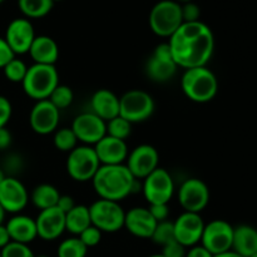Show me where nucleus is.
Masks as SVG:
<instances>
[{"instance_id": "4be33fe9", "label": "nucleus", "mask_w": 257, "mask_h": 257, "mask_svg": "<svg viewBox=\"0 0 257 257\" xmlns=\"http://www.w3.org/2000/svg\"><path fill=\"white\" fill-rule=\"evenodd\" d=\"M7 230L13 242L29 245L38 237L35 218L17 213L7 222Z\"/></svg>"}, {"instance_id": "473e14b6", "label": "nucleus", "mask_w": 257, "mask_h": 257, "mask_svg": "<svg viewBox=\"0 0 257 257\" xmlns=\"http://www.w3.org/2000/svg\"><path fill=\"white\" fill-rule=\"evenodd\" d=\"M3 72H4L5 78H7L9 82L13 83H23L25 75H27L28 67L22 59H14L10 60L4 68H3Z\"/></svg>"}, {"instance_id": "423d86ee", "label": "nucleus", "mask_w": 257, "mask_h": 257, "mask_svg": "<svg viewBox=\"0 0 257 257\" xmlns=\"http://www.w3.org/2000/svg\"><path fill=\"white\" fill-rule=\"evenodd\" d=\"M92 225L100 232L113 233L124 227L125 211L119 202L109 200H97L89 206Z\"/></svg>"}, {"instance_id": "72a5a7b5", "label": "nucleus", "mask_w": 257, "mask_h": 257, "mask_svg": "<svg viewBox=\"0 0 257 257\" xmlns=\"http://www.w3.org/2000/svg\"><path fill=\"white\" fill-rule=\"evenodd\" d=\"M152 241L157 245H161L163 247L168 242L175 240V231H173V222L166 220L162 222H158L156 226L155 231L152 235Z\"/></svg>"}, {"instance_id": "f704fd0d", "label": "nucleus", "mask_w": 257, "mask_h": 257, "mask_svg": "<svg viewBox=\"0 0 257 257\" xmlns=\"http://www.w3.org/2000/svg\"><path fill=\"white\" fill-rule=\"evenodd\" d=\"M0 255L2 257H35L29 246L13 241L0 250Z\"/></svg>"}, {"instance_id": "9b49d317", "label": "nucleus", "mask_w": 257, "mask_h": 257, "mask_svg": "<svg viewBox=\"0 0 257 257\" xmlns=\"http://www.w3.org/2000/svg\"><path fill=\"white\" fill-rule=\"evenodd\" d=\"M177 68L168 43H161L146 63V74L153 82L165 83L172 79Z\"/></svg>"}, {"instance_id": "49530a36", "label": "nucleus", "mask_w": 257, "mask_h": 257, "mask_svg": "<svg viewBox=\"0 0 257 257\" xmlns=\"http://www.w3.org/2000/svg\"><path fill=\"white\" fill-rule=\"evenodd\" d=\"M213 257H243V256L238 255V253H236L235 251L230 250V251H226V252L223 253H218V255H215Z\"/></svg>"}, {"instance_id": "f257e3e1", "label": "nucleus", "mask_w": 257, "mask_h": 257, "mask_svg": "<svg viewBox=\"0 0 257 257\" xmlns=\"http://www.w3.org/2000/svg\"><path fill=\"white\" fill-rule=\"evenodd\" d=\"M167 43L177 67L185 69L206 67L215 50L212 30L201 20L183 23Z\"/></svg>"}, {"instance_id": "1a4fd4ad", "label": "nucleus", "mask_w": 257, "mask_h": 257, "mask_svg": "<svg viewBox=\"0 0 257 257\" xmlns=\"http://www.w3.org/2000/svg\"><path fill=\"white\" fill-rule=\"evenodd\" d=\"M142 192L150 205L168 203L175 193V182L171 173L158 167L142 180Z\"/></svg>"}, {"instance_id": "20e7f679", "label": "nucleus", "mask_w": 257, "mask_h": 257, "mask_svg": "<svg viewBox=\"0 0 257 257\" xmlns=\"http://www.w3.org/2000/svg\"><path fill=\"white\" fill-rule=\"evenodd\" d=\"M23 90L34 100L49 98L53 90L59 85V74L55 65L33 64L28 67L27 75L22 83Z\"/></svg>"}, {"instance_id": "864d4df0", "label": "nucleus", "mask_w": 257, "mask_h": 257, "mask_svg": "<svg viewBox=\"0 0 257 257\" xmlns=\"http://www.w3.org/2000/svg\"><path fill=\"white\" fill-rule=\"evenodd\" d=\"M35 257H48V256H45V255H39V256H35Z\"/></svg>"}, {"instance_id": "6e6d98bb", "label": "nucleus", "mask_w": 257, "mask_h": 257, "mask_svg": "<svg viewBox=\"0 0 257 257\" xmlns=\"http://www.w3.org/2000/svg\"><path fill=\"white\" fill-rule=\"evenodd\" d=\"M251 257H257V252L255 253V255H252V256H251Z\"/></svg>"}, {"instance_id": "a18cd8bd", "label": "nucleus", "mask_w": 257, "mask_h": 257, "mask_svg": "<svg viewBox=\"0 0 257 257\" xmlns=\"http://www.w3.org/2000/svg\"><path fill=\"white\" fill-rule=\"evenodd\" d=\"M9 242H12V240H10V236L7 230V226L2 223V225H0V250H3V248H4Z\"/></svg>"}, {"instance_id": "ea45409f", "label": "nucleus", "mask_w": 257, "mask_h": 257, "mask_svg": "<svg viewBox=\"0 0 257 257\" xmlns=\"http://www.w3.org/2000/svg\"><path fill=\"white\" fill-rule=\"evenodd\" d=\"M151 215L153 216L157 222H162L166 221L170 216V207H168V203H158V205H150L148 207Z\"/></svg>"}, {"instance_id": "6e6552de", "label": "nucleus", "mask_w": 257, "mask_h": 257, "mask_svg": "<svg viewBox=\"0 0 257 257\" xmlns=\"http://www.w3.org/2000/svg\"><path fill=\"white\" fill-rule=\"evenodd\" d=\"M155 99L142 89H132L119 98V115L130 123H141L155 112Z\"/></svg>"}, {"instance_id": "2eb2a0df", "label": "nucleus", "mask_w": 257, "mask_h": 257, "mask_svg": "<svg viewBox=\"0 0 257 257\" xmlns=\"http://www.w3.org/2000/svg\"><path fill=\"white\" fill-rule=\"evenodd\" d=\"M125 166L136 180H145L148 175L158 168L160 155L151 145H140L128 153Z\"/></svg>"}, {"instance_id": "9d476101", "label": "nucleus", "mask_w": 257, "mask_h": 257, "mask_svg": "<svg viewBox=\"0 0 257 257\" xmlns=\"http://www.w3.org/2000/svg\"><path fill=\"white\" fill-rule=\"evenodd\" d=\"M233 227L225 220H212L205 223L201 245L213 256L232 248Z\"/></svg>"}, {"instance_id": "412c9836", "label": "nucleus", "mask_w": 257, "mask_h": 257, "mask_svg": "<svg viewBox=\"0 0 257 257\" xmlns=\"http://www.w3.org/2000/svg\"><path fill=\"white\" fill-rule=\"evenodd\" d=\"M157 223L146 207H133L125 212L124 227L136 237L151 238Z\"/></svg>"}, {"instance_id": "f8f14e48", "label": "nucleus", "mask_w": 257, "mask_h": 257, "mask_svg": "<svg viewBox=\"0 0 257 257\" xmlns=\"http://www.w3.org/2000/svg\"><path fill=\"white\" fill-rule=\"evenodd\" d=\"M178 202L186 212H202L210 202L208 186L202 180L188 178L178 190Z\"/></svg>"}, {"instance_id": "4d7b16f0", "label": "nucleus", "mask_w": 257, "mask_h": 257, "mask_svg": "<svg viewBox=\"0 0 257 257\" xmlns=\"http://www.w3.org/2000/svg\"><path fill=\"white\" fill-rule=\"evenodd\" d=\"M0 257H2V255H0Z\"/></svg>"}, {"instance_id": "de8ad7c7", "label": "nucleus", "mask_w": 257, "mask_h": 257, "mask_svg": "<svg viewBox=\"0 0 257 257\" xmlns=\"http://www.w3.org/2000/svg\"><path fill=\"white\" fill-rule=\"evenodd\" d=\"M5 211H4V208L2 207V206H0V225H2L3 222H4V218H5Z\"/></svg>"}, {"instance_id": "2f4dec72", "label": "nucleus", "mask_w": 257, "mask_h": 257, "mask_svg": "<svg viewBox=\"0 0 257 257\" xmlns=\"http://www.w3.org/2000/svg\"><path fill=\"white\" fill-rule=\"evenodd\" d=\"M74 99V94H73V90L70 89L68 85L59 84L54 90L52 92V94L49 95L48 100L54 105L58 109H65V108L69 107L73 103Z\"/></svg>"}, {"instance_id": "09e8293b", "label": "nucleus", "mask_w": 257, "mask_h": 257, "mask_svg": "<svg viewBox=\"0 0 257 257\" xmlns=\"http://www.w3.org/2000/svg\"><path fill=\"white\" fill-rule=\"evenodd\" d=\"M5 177H7V176H5V172L2 170V168H0V183L5 180Z\"/></svg>"}, {"instance_id": "c03bdc74", "label": "nucleus", "mask_w": 257, "mask_h": 257, "mask_svg": "<svg viewBox=\"0 0 257 257\" xmlns=\"http://www.w3.org/2000/svg\"><path fill=\"white\" fill-rule=\"evenodd\" d=\"M12 133L7 127L0 128V151H5L12 145Z\"/></svg>"}, {"instance_id": "e433bc0d", "label": "nucleus", "mask_w": 257, "mask_h": 257, "mask_svg": "<svg viewBox=\"0 0 257 257\" xmlns=\"http://www.w3.org/2000/svg\"><path fill=\"white\" fill-rule=\"evenodd\" d=\"M181 10H182L183 23H193L200 20L201 9L197 4H195V3L190 2L181 5Z\"/></svg>"}, {"instance_id": "7c9ffc66", "label": "nucleus", "mask_w": 257, "mask_h": 257, "mask_svg": "<svg viewBox=\"0 0 257 257\" xmlns=\"http://www.w3.org/2000/svg\"><path fill=\"white\" fill-rule=\"evenodd\" d=\"M132 133V123L125 120L120 115L107 122V135L118 140L125 141Z\"/></svg>"}, {"instance_id": "39448f33", "label": "nucleus", "mask_w": 257, "mask_h": 257, "mask_svg": "<svg viewBox=\"0 0 257 257\" xmlns=\"http://www.w3.org/2000/svg\"><path fill=\"white\" fill-rule=\"evenodd\" d=\"M151 30L161 38H170L183 24L181 4L176 0H161L150 13Z\"/></svg>"}, {"instance_id": "bb28decb", "label": "nucleus", "mask_w": 257, "mask_h": 257, "mask_svg": "<svg viewBox=\"0 0 257 257\" xmlns=\"http://www.w3.org/2000/svg\"><path fill=\"white\" fill-rule=\"evenodd\" d=\"M60 197V193L57 187L49 183H42V185L37 186L32 192V200L33 205L40 211L47 210V208L55 207L58 203V200Z\"/></svg>"}, {"instance_id": "a878e982", "label": "nucleus", "mask_w": 257, "mask_h": 257, "mask_svg": "<svg viewBox=\"0 0 257 257\" xmlns=\"http://www.w3.org/2000/svg\"><path fill=\"white\" fill-rule=\"evenodd\" d=\"M92 226L89 207L84 205H75L68 213H65V231L79 236L85 228Z\"/></svg>"}, {"instance_id": "aec40b11", "label": "nucleus", "mask_w": 257, "mask_h": 257, "mask_svg": "<svg viewBox=\"0 0 257 257\" xmlns=\"http://www.w3.org/2000/svg\"><path fill=\"white\" fill-rule=\"evenodd\" d=\"M94 151L100 165H123L128 157V146L125 141L108 135L94 146Z\"/></svg>"}, {"instance_id": "4468645a", "label": "nucleus", "mask_w": 257, "mask_h": 257, "mask_svg": "<svg viewBox=\"0 0 257 257\" xmlns=\"http://www.w3.org/2000/svg\"><path fill=\"white\" fill-rule=\"evenodd\" d=\"M203 227L205 222L200 213L183 211V213H181L173 222L175 240L186 248L198 245L202 237Z\"/></svg>"}, {"instance_id": "79ce46f5", "label": "nucleus", "mask_w": 257, "mask_h": 257, "mask_svg": "<svg viewBox=\"0 0 257 257\" xmlns=\"http://www.w3.org/2000/svg\"><path fill=\"white\" fill-rule=\"evenodd\" d=\"M75 206L74 200H73L72 196H68V195H60L59 200H58L57 203V207L59 208L62 212L68 213L73 207Z\"/></svg>"}, {"instance_id": "58836bf2", "label": "nucleus", "mask_w": 257, "mask_h": 257, "mask_svg": "<svg viewBox=\"0 0 257 257\" xmlns=\"http://www.w3.org/2000/svg\"><path fill=\"white\" fill-rule=\"evenodd\" d=\"M12 113L13 108L10 100L4 95H0V128L7 127L12 118Z\"/></svg>"}, {"instance_id": "6ab92c4d", "label": "nucleus", "mask_w": 257, "mask_h": 257, "mask_svg": "<svg viewBox=\"0 0 257 257\" xmlns=\"http://www.w3.org/2000/svg\"><path fill=\"white\" fill-rule=\"evenodd\" d=\"M38 237L44 241H54L65 231V213L59 208H47L40 211L35 218Z\"/></svg>"}, {"instance_id": "603ef678", "label": "nucleus", "mask_w": 257, "mask_h": 257, "mask_svg": "<svg viewBox=\"0 0 257 257\" xmlns=\"http://www.w3.org/2000/svg\"><path fill=\"white\" fill-rule=\"evenodd\" d=\"M53 3H55V2H63V0H52Z\"/></svg>"}, {"instance_id": "8fccbe9b", "label": "nucleus", "mask_w": 257, "mask_h": 257, "mask_svg": "<svg viewBox=\"0 0 257 257\" xmlns=\"http://www.w3.org/2000/svg\"><path fill=\"white\" fill-rule=\"evenodd\" d=\"M176 2H177L178 4H180V3H183V4H186V3H190V2H192V0H176Z\"/></svg>"}, {"instance_id": "b1692460", "label": "nucleus", "mask_w": 257, "mask_h": 257, "mask_svg": "<svg viewBox=\"0 0 257 257\" xmlns=\"http://www.w3.org/2000/svg\"><path fill=\"white\" fill-rule=\"evenodd\" d=\"M28 54L34 60V64L55 65L59 58V47L53 38L37 35Z\"/></svg>"}, {"instance_id": "c85d7f7f", "label": "nucleus", "mask_w": 257, "mask_h": 257, "mask_svg": "<svg viewBox=\"0 0 257 257\" xmlns=\"http://www.w3.org/2000/svg\"><path fill=\"white\" fill-rule=\"evenodd\" d=\"M88 248L79 237H69L62 241L58 246V257H85Z\"/></svg>"}, {"instance_id": "5701e85b", "label": "nucleus", "mask_w": 257, "mask_h": 257, "mask_svg": "<svg viewBox=\"0 0 257 257\" xmlns=\"http://www.w3.org/2000/svg\"><path fill=\"white\" fill-rule=\"evenodd\" d=\"M92 113L105 123L119 115V98L109 89H98L90 99Z\"/></svg>"}, {"instance_id": "f3484780", "label": "nucleus", "mask_w": 257, "mask_h": 257, "mask_svg": "<svg viewBox=\"0 0 257 257\" xmlns=\"http://www.w3.org/2000/svg\"><path fill=\"white\" fill-rule=\"evenodd\" d=\"M29 195L25 186L18 178L7 176L0 183V206L5 212L19 213L27 207Z\"/></svg>"}, {"instance_id": "37998d69", "label": "nucleus", "mask_w": 257, "mask_h": 257, "mask_svg": "<svg viewBox=\"0 0 257 257\" xmlns=\"http://www.w3.org/2000/svg\"><path fill=\"white\" fill-rule=\"evenodd\" d=\"M186 257H213V255L202 245H196L190 247V250L186 252Z\"/></svg>"}, {"instance_id": "ddd939ff", "label": "nucleus", "mask_w": 257, "mask_h": 257, "mask_svg": "<svg viewBox=\"0 0 257 257\" xmlns=\"http://www.w3.org/2000/svg\"><path fill=\"white\" fill-rule=\"evenodd\" d=\"M70 128L74 132L78 142L84 143L85 146H95L107 135V123L92 112L78 114Z\"/></svg>"}, {"instance_id": "cd10ccee", "label": "nucleus", "mask_w": 257, "mask_h": 257, "mask_svg": "<svg viewBox=\"0 0 257 257\" xmlns=\"http://www.w3.org/2000/svg\"><path fill=\"white\" fill-rule=\"evenodd\" d=\"M52 0H18V7L27 19H40L52 12Z\"/></svg>"}, {"instance_id": "c9c22d12", "label": "nucleus", "mask_w": 257, "mask_h": 257, "mask_svg": "<svg viewBox=\"0 0 257 257\" xmlns=\"http://www.w3.org/2000/svg\"><path fill=\"white\" fill-rule=\"evenodd\" d=\"M78 237H79V240L87 246V248L94 247V246H97L98 243L100 242V240H102V232H100L97 227H94V226L92 225L88 228H85Z\"/></svg>"}, {"instance_id": "5fc2aeb1", "label": "nucleus", "mask_w": 257, "mask_h": 257, "mask_svg": "<svg viewBox=\"0 0 257 257\" xmlns=\"http://www.w3.org/2000/svg\"><path fill=\"white\" fill-rule=\"evenodd\" d=\"M4 2H5V0H0V5H2Z\"/></svg>"}, {"instance_id": "c756f323", "label": "nucleus", "mask_w": 257, "mask_h": 257, "mask_svg": "<svg viewBox=\"0 0 257 257\" xmlns=\"http://www.w3.org/2000/svg\"><path fill=\"white\" fill-rule=\"evenodd\" d=\"M53 143H54V147L58 151L69 153L70 151H73L77 147L78 140L72 128H60V130L54 132Z\"/></svg>"}, {"instance_id": "393cba45", "label": "nucleus", "mask_w": 257, "mask_h": 257, "mask_svg": "<svg viewBox=\"0 0 257 257\" xmlns=\"http://www.w3.org/2000/svg\"><path fill=\"white\" fill-rule=\"evenodd\" d=\"M232 251L243 257H251L257 252V228L250 225L233 227Z\"/></svg>"}, {"instance_id": "dca6fc26", "label": "nucleus", "mask_w": 257, "mask_h": 257, "mask_svg": "<svg viewBox=\"0 0 257 257\" xmlns=\"http://www.w3.org/2000/svg\"><path fill=\"white\" fill-rule=\"evenodd\" d=\"M35 37L34 27L30 20L27 18H17L8 24L4 39L15 55H22L29 53Z\"/></svg>"}, {"instance_id": "4c0bfd02", "label": "nucleus", "mask_w": 257, "mask_h": 257, "mask_svg": "<svg viewBox=\"0 0 257 257\" xmlns=\"http://www.w3.org/2000/svg\"><path fill=\"white\" fill-rule=\"evenodd\" d=\"M186 247L176 240L171 241L162 247V255L165 257H186Z\"/></svg>"}, {"instance_id": "7ed1b4c3", "label": "nucleus", "mask_w": 257, "mask_h": 257, "mask_svg": "<svg viewBox=\"0 0 257 257\" xmlns=\"http://www.w3.org/2000/svg\"><path fill=\"white\" fill-rule=\"evenodd\" d=\"M181 88L188 99L196 103L211 102L218 92V80L207 67L186 69L181 78Z\"/></svg>"}, {"instance_id": "a19ab883", "label": "nucleus", "mask_w": 257, "mask_h": 257, "mask_svg": "<svg viewBox=\"0 0 257 257\" xmlns=\"http://www.w3.org/2000/svg\"><path fill=\"white\" fill-rule=\"evenodd\" d=\"M14 58L15 54L13 53V50L10 49V47L5 42L4 38L0 37V69H3Z\"/></svg>"}, {"instance_id": "a211bd4d", "label": "nucleus", "mask_w": 257, "mask_h": 257, "mask_svg": "<svg viewBox=\"0 0 257 257\" xmlns=\"http://www.w3.org/2000/svg\"><path fill=\"white\" fill-rule=\"evenodd\" d=\"M60 110L48 99L38 100L30 110L29 123L32 130L40 136H47L57 131Z\"/></svg>"}, {"instance_id": "0eeeda50", "label": "nucleus", "mask_w": 257, "mask_h": 257, "mask_svg": "<svg viewBox=\"0 0 257 257\" xmlns=\"http://www.w3.org/2000/svg\"><path fill=\"white\" fill-rule=\"evenodd\" d=\"M100 166L102 165L92 146H77L68 153L67 172L70 178L77 182L92 181Z\"/></svg>"}, {"instance_id": "f03ea898", "label": "nucleus", "mask_w": 257, "mask_h": 257, "mask_svg": "<svg viewBox=\"0 0 257 257\" xmlns=\"http://www.w3.org/2000/svg\"><path fill=\"white\" fill-rule=\"evenodd\" d=\"M137 181L130 172L127 166L123 163L102 165L93 177L92 183L99 198L119 202L137 191Z\"/></svg>"}, {"instance_id": "3c124183", "label": "nucleus", "mask_w": 257, "mask_h": 257, "mask_svg": "<svg viewBox=\"0 0 257 257\" xmlns=\"http://www.w3.org/2000/svg\"><path fill=\"white\" fill-rule=\"evenodd\" d=\"M148 257H165L162 255V253H155V255H151V256H148Z\"/></svg>"}]
</instances>
